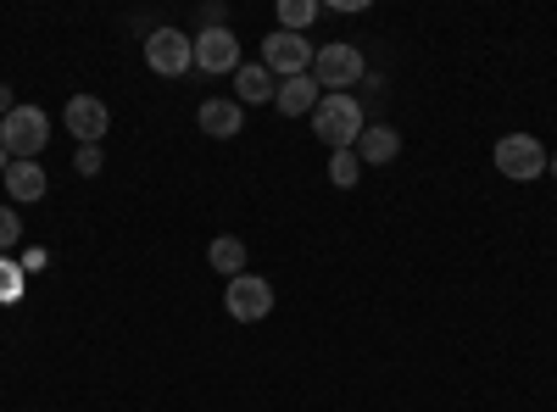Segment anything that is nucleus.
Listing matches in <instances>:
<instances>
[{
	"label": "nucleus",
	"instance_id": "obj_4",
	"mask_svg": "<svg viewBox=\"0 0 557 412\" xmlns=\"http://www.w3.org/2000/svg\"><path fill=\"white\" fill-rule=\"evenodd\" d=\"M491 162H496L502 178H513V185H535V178H546V146L535 140V134H502Z\"/></svg>",
	"mask_w": 557,
	"mask_h": 412
},
{
	"label": "nucleus",
	"instance_id": "obj_14",
	"mask_svg": "<svg viewBox=\"0 0 557 412\" xmlns=\"http://www.w3.org/2000/svg\"><path fill=\"white\" fill-rule=\"evenodd\" d=\"M357 157H362V167H385V162H396V157H401V134H396L391 123H368V128H362V140H357Z\"/></svg>",
	"mask_w": 557,
	"mask_h": 412
},
{
	"label": "nucleus",
	"instance_id": "obj_8",
	"mask_svg": "<svg viewBox=\"0 0 557 412\" xmlns=\"http://www.w3.org/2000/svg\"><path fill=\"white\" fill-rule=\"evenodd\" d=\"M62 128L73 134L78 146H101L107 140V128H112V107L101 96H73L62 107Z\"/></svg>",
	"mask_w": 557,
	"mask_h": 412
},
{
	"label": "nucleus",
	"instance_id": "obj_6",
	"mask_svg": "<svg viewBox=\"0 0 557 412\" xmlns=\"http://www.w3.org/2000/svg\"><path fill=\"white\" fill-rule=\"evenodd\" d=\"M312 57H318V45H312L307 34L273 28V34L262 39V67H268L273 78H301V73H312Z\"/></svg>",
	"mask_w": 557,
	"mask_h": 412
},
{
	"label": "nucleus",
	"instance_id": "obj_22",
	"mask_svg": "<svg viewBox=\"0 0 557 412\" xmlns=\"http://www.w3.org/2000/svg\"><path fill=\"white\" fill-rule=\"evenodd\" d=\"M17 107H23V101L12 96V84H0V117H7V112H17Z\"/></svg>",
	"mask_w": 557,
	"mask_h": 412
},
{
	"label": "nucleus",
	"instance_id": "obj_16",
	"mask_svg": "<svg viewBox=\"0 0 557 412\" xmlns=\"http://www.w3.org/2000/svg\"><path fill=\"white\" fill-rule=\"evenodd\" d=\"M273 12H278V28H285V34H301V28H312V23H318V12H323V7H318V0H278Z\"/></svg>",
	"mask_w": 557,
	"mask_h": 412
},
{
	"label": "nucleus",
	"instance_id": "obj_21",
	"mask_svg": "<svg viewBox=\"0 0 557 412\" xmlns=\"http://www.w3.org/2000/svg\"><path fill=\"white\" fill-rule=\"evenodd\" d=\"M201 28H228V12L218 7V0H207V7H201Z\"/></svg>",
	"mask_w": 557,
	"mask_h": 412
},
{
	"label": "nucleus",
	"instance_id": "obj_7",
	"mask_svg": "<svg viewBox=\"0 0 557 412\" xmlns=\"http://www.w3.org/2000/svg\"><path fill=\"white\" fill-rule=\"evenodd\" d=\"M223 312L235 317V324H262V317L273 312V285L262 279V273H240V279L223 285Z\"/></svg>",
	"mask_w": 557,
	"mask_h": 412
},
{
	"label": "nucleus",
	"instance_id": "obj_18",
	"mask_svg": "<svg viewBox=\"0 0 557 412\" xmlns=\"http://www.w3.org/2000/svg\"><path fill=\"white\" fill-rule=\"evenodd\" d=\"M17 240H23V217H17V207L7 201V207H0V257H12Z\"/></svg>",
	"mask_w": 557,
	"mask_h": 412
},
{
	"label": "nucleus",
	"instance_id": "obj_3",
	"mask_svg": "<svg viewBox=\"0 0 557 412\" xmlns=\"http://www.w3.org/2000/svg\"><path fill=\"white\" fill-rule=\"evenodd\" d=\"M45 146H51V117H45V107H17L0 117V151L12 162H39Z\"/></svg>",
	"mask_w": 557,
	"mask_h": 412
},
{
	"label": "nucleus",
	"instance_id": "obj_1",
	"mask_svg": "<svg viewBox=\"0 0 557 412\" xmlns=\"http://www.w3.org/2000/svg\"><path fill=\"white\" fill-rule=\"evenodd\" d=\"M362 128H368V117H362V101L357 96H323L312 107V134L330 151H357Z\"/></svg>",
	"mask_w": 557,
	"mask_h": 412
},
{
	"label": "nucleus",
	"instance_id": "obj_13",
	"mask_svg": "<svg viewBox=\"0 0 557 412\" xmlns=\"http://www.w3.org/2000/svg\"><path fill=\"white\" fill-rule=\"evenodd\" d=\"M273 96H278V78H273L262 62H240V73H235V101H240V107H273Z\"/></svg>",
	"mask_w": 557,
	"mask_h": 412
},
{
	"label": "nucleus",
	"instance_id": "obj_19",
	"mask_svg": "<svg viewBox=\"0 0 557 412\" xmlns=\"http://www.w3.org/2000/svg\"><path fill=\"white\" fill-rule=\"evenodd\" d=\"M23 262H12V257H0V301H17L23 296Z\"/></svg>",
	"mask_w": 557,
	"mask_h": 412
},
{
	"label": "nucleus",
	"instance_id": "obj_5",
	"mask_svg": "<svg viewBox=\"0 0 557 412\" xmlns=\"http://www.w3.org/2000/svg\"><path fill=\"white\" fill-rule=\"evenodd\" d=\"M146 67L157 73V78H184L196 67V39L184 34V28H151L146 34Z\"/></svg>",
	"mask_w": 557,
	"mask_h": 412
},
{
	"label": "nucleus",
	"instance_id": "obj_24",
	"mask_svg": "<svg viewBox=\"0 0 557 412\" xmlns=\"http://www.w3.org/2000/svg\"><path fill=\"white\" fill-rule=\"evenodd\" d=\"M546 173H552V178H557V151H552V157H546Z\"/></svg>",
	"mask_w": 557,
	"mask_h": 412
},
{
	"label": "nucleus",
	"instance_id": "obj_17",
	"mask_svg": "<svg viewBox=\"0 0 557 412\" xmlns=\"http://www.w3.org/2000/svg\"><path fill=\"white\" fill-rule=\"evenodd\" d=\"M362 178V157L357 151H330V185L335 190H351Z\"/></svg>",
	"mask_w": 557,
	"mask_h": 412
},
{
	"label": "nucleus",
	"instance_id": "obj_12",
	"mask_svg": "<svg viewBox=\"0 0 557 412\" xmlns=\"http://www.w3.org/2000/svg\"><path fill=\"white\" fill-rule=\"evenodd\" d=\"M318 101H323V89H318L312 73H301V78H278V96H273L278 117H312Z\"/></svg>",
	"mask_w": 557,
	"mask_h": 412
},
{
	"label": "nucleus",
	"instance_id": "obj_15",
	"mask_svg": "<svg viewBox=\"0 0 557 412\" xmlns=\"http://www.w3.org/2000/svg\"><path fill=\"white\" fill-rule=\"evenodd\" d=\"M207 262L223 273V279H240L246 262H251V251H246V240H235V235H218V240L207 246Z\"/></svg>",
	"mask_w": 557,
	"mask_h": 412
},
{
	"label": "nucleus",
	"instance_id": "obj_11",
	"mask_svg": "<svg viewBox=\"0 0 557 412\" xmlns=\"http://www.w3.org/2000/svg\"><path fill=\"white\" fill-rule=\"evenodd\" d=\"M0 185H7L12 207H34V201H45V190H51V173H45L39 162H12Z\"/></svg>",
	"mask_w": 557,
	"mask_h": 412
},
{
	"label": "nucleus",
	"instance_id": "obj_9",
	"mask_svg": "<svg viewBox=\"0 0 557 412\" xmlns=\"http://www.w3.org/2000/svg\"><path fill=\"white\" fill-rule=\"evenodd\" d=\"M196 67L201 73H240V39L235 28H201L196 34Z\"/></svg>",
	"mask_w": 557,
	"mask_h": 412
},
{
	"label": "nucleus",
	"instance_id": "obj_20",
	"mask_svg": "<svg viewBox=\"0 0 557 412\" xmlns=\"http://www.w3.org/2000/svg\"><path fill=\"white\" fill-rule=\"evenodd\" d=\"M73 167H78L84 178H96V173L107 167V151H101V146H78V157H73Z\"/></svg>",
	"mask_w": 557,
	"mask_h": 412
},
{
	"label": "nucleus",
	"instance_id": "obj_10",
	"mask_svg": "<svg viewBox=\"0 0 557 412\" xmlns=\"http://www.w3.org/2000/svg\"><path fill=\"white\" fill-rule=\"evenodd\" d=\"M196 123H201V134H212V140H235V134L246 128V107L235 96H207Z\"/></svg>",
	"mask_w": 557,
	"mask_h": 412
},
{
	"label": "nucleus",
	"instance_id": "obj_2",
	"mask_svg": "<svg viewBox=\"0 0 557 412\" xmlns=\"http://www.w3.org/2000/svg\"><path fill=\"white\" fill-rule=\"evenodd\" d=\"M312 78H318L323 96H351V84L368 78V57L351 39H330V45H318V57H312Z\"/></svg>",
	"mask_w": 557,
	"mask_h": 412
},
{
	"label": "nucleus",
	"instance_id": "obj_23",
	"mask_svg": "<svg viewBox=\"0 0 557 412\" xmlns=\"http://www.w3.org/2000/svg\"><path fill=\"white\" fill-rule=\"evenodd\" d=\"M7 167H12V157H7V151H0V178H7Z\"/></svg>",
	"mask_w": 557,
	"mask_h": 412
}]
</instances>
